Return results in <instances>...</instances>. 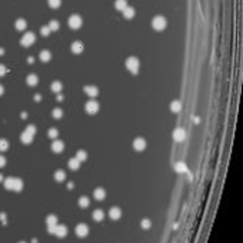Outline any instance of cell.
<instances>
[{"label":"cell","mask_w":243,"mask_h":243,"mask_svg":"<svg viewBox=\"0 0 243 243\" xmlns=\"http://www.w3.org/2000/svg\"><path fill=\"white\" fill-rule=\"evenodd\" d=\"M84 93L87 94V95H90V97H97V94H98V88H97L95 85H85Z\"/></svg>","instance_id":"7c38bea8"},{"label":"cell","mask_w":243,"mask_h":243,"mask_svg":"<svg viewBox=\"0 0 243 243\" xmlns=\"http://www.w3.org/2000/svg\"><path fill=\"white\" fill-rule=\"evenodd\" d=\"M47 26H48V28H50V31H57V30L60 28V23H58L57 20H51Z\"/></svg>","instance_id":"4316f807"},{"label":"cell","mask_w":243,"mask_h":243,"mask_svg":"<svg viewBox=\"0 0 243 243\" xmlns=\"http://www.w3.org/2000/svg\"><path fill=\"white\" fill-rule=\"evenodd\" d=\"M9 148V142L6 140H0V151H7Z\"/></svg>","instance_id":"d590c367"},{"label":"cell","mask_w":243,"mask_h":243,"mask_svg":"<svg viewBox=\"0 0 243 243\" xmlns=\"http://www.w3.org/2000/svg\"><path fill=\"white\" fill-rule=\"evenodd\" d=\"M26 83H27V85L34 87V85L38 83V77L36 74H28L27 77H26Z\"/></svg>","instance_id":"9a60e30c"},{"label":"cell","mask_w":243,"mask_h":243,"mask_svg":"<svg viewBox=\"0 0 243 243\" xmlns=\"http://www.w3.org/2000/svg\"><path fill=\"white\" fill-rule=\"evenodd\" d=\"M34 100H36V101H40V100H41V95L36 94V95H34Z\"/></svg>","instance_id":"7bdbcfd3"},{"label":"cell","mask_w":243,"mask_h":243,"mask_svg":"<svg viewBox=\"0 0 243 243\" xmlns=\"http://www.w3.org/2000/svg\"><path fill=\"white\" fill-rule=\"evenodd\" d=\"M20 243H26V242H20Z\"/></svg>","instance_id":"7dc6e473"},{"label":"cell","mask_w":243,"mask_h":243,"mask_svg":"<svg viewBox=\"0 0 243 243\" xmlns=\"http://www.w3.org/2000/svg\"><path fill=\"white\" fill-rule=\"evenodd\" d=\"M134 148H135V151H144L145 148H146V141L144 140V138H136L135 141H134Z\"/></svg>","instance_id":"52a82bcc"},{"label":"cell","mask_w":243,"mask_h":243,"mask_svg":"<svg viewBox=\"0 0 243 243\" xmlns=\"http://www.w3.org/2000/svg\"><path fill=\"white\" fill-rule=\"evenodd\" d=\"M83 50H84V44L81 41H73V44H71V51L74 53V54H80V53H83Z\"/></svg>","instance_id":"30bf717a"},{"label":"cell","mask_w":243,"mask_h":243,"mask_svg":"<svg viewBox=\"0 0 243 243\" xmlns=\"http://www.w3.org/2000/svg\"><path fill=\"white\" fill-rule=\"evenodd\" d=\"M151 220L149 219H144L142 222H141V228H144V229H149L151 228Z\"/></svg>","instance_id":"8d00e7d4"},{"label":"cell","mask_w":243,"mask_h":243,"mask_svg":"<svg viewBox=\"0 0 243 243\" xmlns=\"http://www.w3.org/2000/svg\"><path fill=\"white\" fill-rule=\"evenodd\" d=\"M2 176H3V175H0V181H3V178H2Z\"/></svg>","instance_id":"bcb514c9"},{"label":"cell","mask_w":243,"mask_h":243,"mask_svg":"<svg viewBox=\"0 0 243 243\" xmlns=\"http://www.w3.org/2000/svg\"><path fill=\"white\" fill-rule=\"evenodd\" d=\"M175 171H176V172H186V165L183 164V162H178V164L175 165Z\"/></svg>","instance_id":"f546056e"},{"label":"cell","mask_w":243,"mask_h":243,"mask_svg":"<svg viewBox=\"0 0 243 243\" xmlns=\"http://www.w3.org/2000/svg\"><path fill=\"white\" fill-rule=\"evenodd\" d=\"M61 90H63V84H61L60 81H54V83H51V91L58 94V93H61Z\"/></svg>","instance_id":"cb8c5ba5"},{"label":"cell","mask_w":243,"mask_h":243,"mask_svg":"<svg viewBox=\"0 0 243 243\" xmlns=\"http://www.w3.org/2000/svg\"><path fill=\"white\" fill-rule=\"evenodd\" d=\"M152 27H154L155 30H158V31L164 30V28L166 27V19H165L164 16H156V17H154V19H152Z\"/></svg>","instance_id":"7a4b0ae2"},{"label":"cell","mask_w":243,"mask_h":243,"mask_svg":"<svg viewBox=\"0 0 243 243\" xmlns=\"http://www.w3.org/2000/svg\"><path fill=\"white\" fill-rule=\"evenodd\" d=\"M47 225H48V226H56L57 225V216H54V215L47 216Z\"/></svg>","instance_id":"f1b7e54d"},{"label":"cell","mask_w":243,"mask_h":243,"mask_svg":"<svg viewBox=\"0 0 243 243\" xmlns=\"http://www.w3.org/2000/svg\"><path fill=\"white\" fill-rule=\"evenodd\" d=\"M51 149L54 151V152H57V154L63 152V151H64V142H63V141L56 140V141H54V142L51 144Z\"/></svg>","instance_id":"8fae6325"},{"label":"cell","mask_w":243,"mask_h":243,"mask_svg":"<svg viewBox=\"0 0 243 243\" xmlns=\"http://www.w3.org/2000/svg\"><path fill=\"white\" fill-rule=\"evenodd\" d=\"M94 198H95L97 201H103L104 198H105V191H104L103 188H97V189L94 191Z\"/></svg>","instance_id":"2e32d148"},{"label":"cell","mask_w":243,"mask_h":243,"mask_svg":"<svg viewBox=\"0 0 243 243\" xmlns=\"http://www.w3.org/2000/svg\"><path fill=\"white\" fill-rule=\"evenodd\" d=\"M122 13H124V16H125V19H132V17L135 16V9L131 7V6H126L125 9L122 10Z\"/></svg>","instance_id":"5bb4252c"},{"label":"cell","mask_w":243,"mask_h":243,"mask_svg":"<svg viewBox=\"0 0 243 243\" xmlns=\"http://www.w3.org/2000/svg\"><path fill=\"white\" fill-rule=\"evenodd\" d=\"M23 189V181L19 179V178H14V182H13V189L11 191H16V192H20Z\"/></svg>","instance_id":"ac0fdd59"},{"label":"cell","mask_w":243,"mask_h":243,"mask_svg":"<svg viewBox=\"0 0 243 243\" xmlns=\"http://www.w3.org/2000/svg\"><path fill=\"white\" fill-rule=\"evenodd\" d=\"M0 219H2V222H3V223H6V215H5V213H0Z\"/></svg>","instance_id":"b9f144b4"},{"label":"cell","mask_w":243,"mask_h":243,"mask_svg":"<svg viewBox=\"0 0 243 243\" xmlns=\"http://www.w3.org/2000/svg\"><path fill=\"white\" fill-rule=\"evenodd\" d=\"M33 136H34V135L28 134L27 131H24L23 134H21V142H23V144H30V142L33 141Z\"/></svg>","instance_id":"7402d4cb"},{"label":"cell","mask_w":243,"mask_h":243,"mask_svg":"<svg viewBox=\"0 0 243 243\" xmlns=\"http://www.w3.org/2000/svg\"><path fill=\"white\" fill-rule=\"evenodd\" d=\"M47 2H48V6L53 7V9H57L61 5V0H47Z\"/></svg>","instance_id":"836d02e7"},{"label":"cell","mask_w":243,"mask_h":243,"mask_svg":"<svg viewBox=\"0 0 243 243\" xmlns=\"http://www.w3.org/2000/svg\"><path fill=\"white\" fill-rule=\"evenodd\" d=\"M54 235H56V236H58V238H66V236H67V228L64 226V225H56Z\"/></svg>","instance_id":"9c48e42d"},{"label":"cell","mask_w":243,"mask_h":243,"mask_svg":"<svg viewBox=\"0 0 243 243\" xmlns=\"http://www.w3.org/2000/svg\"><path fill=\"white\" fill-rule=\"evenodd\" d=\"M26 131H27L28 134H31V135H34V134H36V126H34V125H27V128H26Z\"/></svg>","instance_id":"f35d334b"},{"label":"cell","mask_w":243,"mask_h":243,"mask_svg":"<svg viewBox=\"0 0 243 243\" xmlns=\"http://www.w3.org/2000/svg\"><path fill=\"white\" fill-rule=\"evenodd\" d=\"M47 135H48V138H53V140H54V138L58 136V131H57L56 128H50L48 132H47Z\"/></svg>","instance_id":"d6a6232c"},{"label":"cell","mask_w":243,"mask_h":243,"mask_svg":"<svg viewBox=\"0 0 243 243\" xmlns=\"http://www.w3.org/2000/svg\"><path fill=\"white\" fill-rule=\"evenodd\" d=\"M75 233H77V236H80V238H85V236L88 235V226H87L85 223L77 225V228H75Z\"/></svg>","instance_id":"8992f818"},{"label":"cell","mask_w":243,"mask_h":243,"mask_svg":"<svg viewBox=\"0 0 243 243\" xmlns=\"http://www.w3.org/2000/svg\"><path fill=\"white\" fill-rule=\"evenodd\" d=\"M14 27L17 28V30H24V28L27 27V21L24 19H17L14 21Z\"/></svg>","instance_id":"e0dca14e"},{"label":"cell","mask_w":243,"mask_h":243,"mask_svg":"<svg viewBox=\"0 0 243 243\" xmlns=\"http://www.w3.org/2000/svg\"><path fill=\"white\" fill-rule=\"evenodd\" d=\"M181 108H182V105H181V101L175 100V101H172V103H171V111H172V112H179V111H181Z\"/></svg>","instance_id":"603a6c76"},{"label":"cell","mask_w":243,"mask_h":243,"mask_svg":"<svg viewBox=\"0 0 243 243\" xmlns=\"http://www.w3.org/2000/svg\"><path fill=\"white\" fill-rule=\"evenodd\" d=\"M93 219L95 220V222H101V220L104 219V212L101 209H97L93 212Z\"/></svg>","instance_id":"d6986e66"},{"label":"cell","mask_w":243,"mask_h":243,"mask_svg":"<svg viewBox=\"0 0 243 243\" xmlns=\"http://www.w3.org/2000/svg\"><path fill=\"white\" fill-rule=\"evenodd\" d=\"M3 93H5V87L0 84V95H3Z\"/></svg>","instance_id":"ee69618b"},{"label":"cell","mask_w":243,"mask_h":243,"mask_svg":"<svg viewBox=\"0 0 243 243\" xmlns=\"http://www.w3.org/2000/svg\"><path fill=\"white\" fill-rule=\"evenodd\" d=\"M40 60L44 61V63H47V61H50L51 60V53L48 51V50H43L41 53H40Z\"/></svg>","instance_id":"ffe728a7"},{"label":"cell","mask_w":243,"mask_h":243,"mask_svg":"<svg viewBox=\"0 0 243 243\" xmlns=\"http://www.w3.org/2000/svg\"><path fill=\"white\" fill-rule=\"evenodd\" d=\"M40 33H41L43 36H44V37H47V36H48V34L51 33V31H50V28H48V26H44V27H41V30H40Z\"/></svg>","instance_id":"74e56055"},{"label":"cell","mask_w":243,"mask_h":243,"mask_svg":"<svg viewBox=\"0 0 243 243\" xmlns=\"http://www.w3.org/2000/svg\"><path fill=\"white\" fill-rule=\"evenodd\" d=\"M98 110H100V104L97 103V101H94V100H91V101H88V103L85 104V111L88 112V114H91V115L97 114Z\"/></svg>","instance_id":"5b68a950"},{"label":"cell","mask_w":243,"mask_h":243,"mask_svg":"<svg viewBox=\"0 0 243 243\" xmlns=\"http://www.w3.org/2000/svg\"><path fill=\"white\" fill-rule=\"evenodd\" d=\"M125 7H126V0H115V9L118 11H122Z\"/></svg>","instance_id":"d4e9b609"},{"label":"cell","mask_w":243,"mask_h":243,"mask_svg":"<svg viewBox=\"0 0 243 243\" xmlns=\"http://www.w3.org/2000/svg\"><path fill=\"white\" fill-rule=\"evenodd\" d=\"M13 182H14V178H7L5 181V188L9 189V191H11V189H13Z\"/></svg>","instance_id":"4dcf8cb0"},{"label":"cell","mask_w":243,"mask_h":243,"mask_svg":"<svg viewBox=\"0 0 243 243\" xmlns=\"http://www.w3.org/2000/svg\"><path fill=\"white\" fill-rule=\"evenodd\" d=\"M68 168L73 169V171H77V169L80 168V161L77 158H71L70 161H68Z\"/></svg>","instance_id":"44dd1931"},{"label":"cell","mask_w":243,"mask_h":243,"mask_svg":"<svg viewBox=\"0 0 243 243\" xmlns=\"http://www.w3.org/2000/svg\"><path fill=\"white\" fill-rule=\"evenodd\" d=\"M125 67L128 71H131V73H134V74H136L138 73V70H140V60L136 58V57H128L125 61Z\"/></svg>","instance_id":"6da1fadb"},{"label":"cell","mask_w":243,"mask_h":243,"mask_svg":"<svg viewBox=\"0 0 243 243\" xmlns=\"http://www.w3.org/2000/svg\"><path fill=\"white\" fill-rule=\"evenodd\" d=\"M6 73H7V68H6V66H5V64H0V77H2V75H5Z\"/></svg>","instance_id":"ab89813d"},{"label":"cell","mask_w":243,"mask_h":243,"mask_svg":"<svg viewBox=\"0 0 243 243\" xmlns=\"http://www.w3.org/2000/svg\"><path fill=\"white\" fill-rule=\"evenodd\" d=\"M75 158L78 159L80 162H83V161H85V159H87V152H85V151H78Z\"/></svg>","instance_id":"1f68e13d"},{"label":"cell","mask_w":243,"mask_h":243,"mask_svg":"<svg viewBox=\"0 0 243 243\" xmlns=\"http://www.w3.org/2000/svg\"><path fill=\"white\" fill-rule=\"evenodd\" d=\"M53 117L57 118V120L63 117V110H61V108H54V110H53Z\"/></svg>","instance_id":"e575fe53"},{"label":"cell","mask_w":243,"mask_h":243,"mask_svg":"<svg viewBox=\"0 0 243 243\" xmlns=\"http://www.w3.org/2000/svg\"><path fill=\"white\" fill-rule=\"evenodd\" d=\"M110 218L114 219V220H118L120 218H121V209L117 208V206L111 208V209H110Z\"/></svg>","instance_id":"4fadbf2b"},{"label":"cell","mask_w":243,"mask_h":243,"mask_svg":"<svg viewBox=\"0 0 243 243\" xmlns=\"http://www.w3.org/2000/svg\"><path fill=\"white\" fill-rule=\"evenodd\" d=\"M172 136H173V140H175V141H178V142H181V141H183V140H185V136H186V132L183 131L182 128H176V130L173 131Z\"/></svg>","instance_id":"ba28073f"},{"label":"cell","mask_w":243,"mask_h":243,"mask_svg":"<svg viewBox=\"0 0 243 243\" xmlns=\"http://www.w3.org/2000/svg\"><path fill=\"white\" fill-rule=\"evenodd\" d=\"M81 24H83V19L80 17L78 14H73V16H70V19H68V26H70L71 28H80L81 27Z\"/></svg>","instance_id":"277c9868"},{"label":"cell","mask_w":243,"mask_h":243,"mask_svg":"<svg viewBox=\"0 0 243 243\" xmlns=\"http://www.w3.org/2000/svg\"><path fill=\"white\" fill-rule=\"evenodd\" d=\"M34 41H36V36H34V33H31V31H27L26 34H23V37H21V40H20V43H21V46L23 47L31 46Z\"/></svg>","instance_id":"3957f363"},{"label":"cell","mask_w":243,"mask_h":243,"mask_svg":"<svg viewBox=\"0 0 243 243\" xmlns=\"http://www.w3.org/2000/svg\"><path fill=\"white\" fill-rule=\"evenodd\" d=\"M78 205H80V208H88L90 199L87 196H81L80 198V201H78Z\"/></svg>","instance_id":"83f0119b"},{"label":"cell","mask_w":243,"mask_h":243,"mask_svg":"<svg viewBox=\"0 0 243 243\" xmlns=\"http://www.w3.org/2000/svg\"><path fill=\"white\" fill-rule=\"evenodd\" d=\"M54 178H56V181L61 182V181H64V179H66V172H64V171H61V169H58V171H56V173H54Z\"/></svg>","instance_id":"484cf974"},{"label":"cell","mask_w":243,"mask_h":243,"mask_svg":"<svg viewBox=\"0 0 243 243\" xmlns=\"http://www.w3.org/2000/svg\"><path fill=\"white\" fill-rule=\"evenodd\" d=\"M68 188H70V189H73V188H74V183H68Z\"/></svg>","instance_id":"f6af8a7d"},{"label":"cell","mask_w":243,"mask_h":243,"mask_svg":"<svg viewBox=\"0 0 243 243\" xmlns=\"http://www.w3.org/2000/svg\"><path fill=\"white\" fill-rule=\"evenodd\" d=\"M5 165H6V158L3 156V155H0V168L5 166Z\"/></svg>","instance_id":"60d3db41"}]
</instances>
